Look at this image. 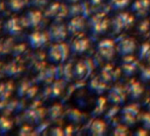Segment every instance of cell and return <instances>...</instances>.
I'll use <instances>...</instances> for the list:
<instances>
[{
    "instance_id": "6da1fadb",
    "label": "cell",
    "mask_w": 150,
    "mask_h": 136,
    "mask_svg": "<svg viewBox=\"0 0 150 136\" xmlns=\"http://www.w3.org/2000/svg\"><path fill=\"white\" fill-rule=\"evenodd\" d=\"M3 29L4 32L10 36L17 35L22 29V21L18 17H12L5 22Z\"/></svg>"
},
{
    "instance_id": "7a4b0ae2",
    "label": "cell",
    "mask_w": 150,
    "mask_h": 136,
    "mask_svg": "<svg viewBox=\"0 0 150 136\" xmlns=\"http://www.w3.org/2000/svg\"><path fill=\"white\" fill-rule=\"evenodd\" d=\"M22 70V64L19 61H16L15 59L5 64V74L11 78H15L19 76L21 74Z\"/></svg>"
},
{
    "instance_id": "3957f363",
    "label": "cell",
    "mask_w": 150,
    "mask_h": 136,
    "mask_svg": "<svg viewBox=\"0 0 150 136\" xmlns=\"http://www.w3.org/2000/svg\"><path fill=\"white\" fill-rule=\"evenodd\" d=\"M15 87L12 81L0 83V101H6L11 96Z\"/></svg>"
},
{
    "instance_id": "277c9868",
    "label": "cell",
    "mask_w": 150,
    "mask_h": 136,
    "mask_svg": "<svg viewBox=\"0 0 150 136\" xmlns=\"http://www.w3.org/2000/svg\"><path fill=\"white\" fill-rule=\"evenodd\" d=\"M13 40L12 37L0 39V56H6L12 53L13 49Z\"/></svg>"
},
{
    "instance_id": "5b68a950",
    "label": "cell",
    "mask_w": 150,
    "mask_h": 136,
    "mask_svg": "<svg viewBox=\"0 0 150 136\" xmlns=\"http://www.w3.org/2000/svg\"><path fill=\"white\" fill-rule=\"evenodd\" d=\"M45 35L42 33L39 32H35L32 33L29 37H28V42L32 48H39L40 46L42 45V43L45 42Z\"/></svg>"
},
{
    "instance_id": "8992f818",
    "label": "cell",
    "mask_w": 150,
    "mask_h": 136,
    "mask_svg": "<svg viewBox=\"0 0 150 136\" xmlns=\"http://www.w3.org/2000/svg\"><path fill=\"white\" fill-rule=\"evenodd\" d=\"M13 126V122L7 116H0V135L8 133Z\"/></svg>"
},
{
    "instance_id": "52a82bcc",
    "label": "cell",
    "mask_w": 150,
    "mask_h": 136,
    "mask_svg": "<svg viewBox=\"0 0 150 136\" xmlns=\"http://www.w3.org/2000/svg\"><path fill=\"white\" fill-rule=\"evenodd\" d=\"M27 4V0H6L7 8L14 13L23 9Z\"/></svg>"
},
{
    "instance_id": "ba28073f",
    "label": "cell",
    "mask_w": 150,
    "mask_h": 136,
    "mask_svg": "<svg viewBox=\"0 0 150 136\" xmlns=\"http://www.w3.org/2000/svg\"><path fill=\"white\" fill-rule=\"evenodd\" d=\"M41 21V13L35 11L29 12L26 17V24L29 27H35Z\"/></svg>"
},
{
    "instance_id": "9c48e42d",
    "label": "cell",
    "mask_w": 150,
    "mask_h": 136,
    "mask_svg": "<svg viewBox=\"0 0 150 136\" xmlns=\"http://www.w3.org/2000/svg\"><path fill=\"white\" fill-rule=\"evenodd\" d=\"M28 84L26 82V81H22L21 82L20 86H18V89H17V93H18V96L20 97H22L23 96H25L28 90Z\"/></svg>"
},
{
    "instance_id": "30bf717a",
    "label": "cell",
    "mask_w": 150,
    "mask_h": 136,
    "mask_svg": "<svg viewBox=\"0 0 150 136\" xmlns=\"http://www.w3.org/2000/svg\"><path fill=\"white\" fill-rule=\"evenodd\" d=\"M5 75V64L0 62V79H2Z\"/></svg>"
},
{
    "instance_id": "8fae6325",
    "label": "cell",
    "mask_w": 150,
    "mask_h": 136,
    "mask_svg": "<svg viewBox=\"0 0 150 136\" xmlns=\"http://www.w3.org/2000/svg\"><path fill=\"white\" fill-rule=\"evenodd\" d=\"M1 28H2V25H1V22H0V30H1Z\"/></svg>"
}]
</instances>
